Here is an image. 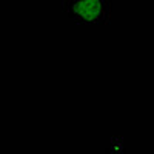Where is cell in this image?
Here are the masks:
<instances>
[{
    "instance_id": "6da1fadb",
    "label": "cell",
    "mask_w": 154,
    "mask_h": 154,
    "mask_svg": "<svg viewBox=\"0 0 154 154\" xmlns=\"http://www.w3.org/2000/svg\"><path fill=\"white\" fill-rule=\"evenodd\" d=\"M62 8L75 25H99L103 26L111 22V0H63Z\"/></svg>"
}]
</instances>
